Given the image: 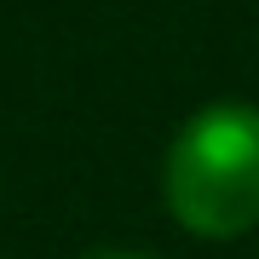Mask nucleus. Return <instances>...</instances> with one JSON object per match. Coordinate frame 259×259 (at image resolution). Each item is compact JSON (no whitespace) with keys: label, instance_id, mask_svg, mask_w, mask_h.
I'll list each match as a JSON object with an SVG mask.
<instances>
[{"label":"nucleus","instance_id":"f257e3e1","mask_svg":"<svg viewBox=\"0 0 259 259\" xmlns=\"http://www.w3.org/2000/svg\"><path fill=\"white\" fill-rule=\"evenodd\" d=\"M167 213L190 236L231 242L259 225V110L207 104L179 127L161 167Z\"/></svg>","mask_w":259,"mask_h":259},{"label":"nucleus","instance_id":"f03ea898","mask_svg":"<svg viewBox=\"0 0 259 259\" xmlns=\"http://www.w3.org/2000/svg\"><path fill=\"white\" fill-rule=\"evenodd\" d=\"M87 259H150V253H121V248H110V253H87Z\"/></svg>","mask_w":259,"mask_h":259}]
</instances>
